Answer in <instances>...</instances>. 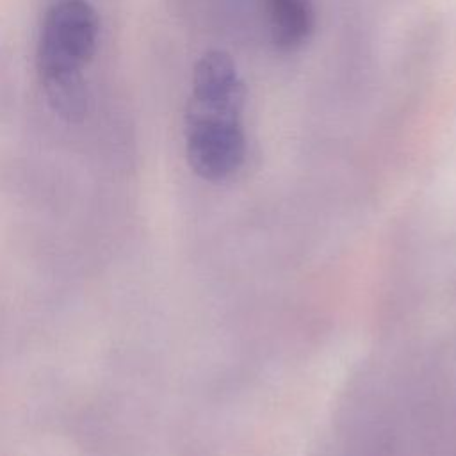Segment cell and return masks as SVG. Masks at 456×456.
I'll return each instance as SVG.
<instances>
[{"mask_svg": "<svg viewBox=\"0 0 456 456\" xmlns=\"http://www.w3.org/2000/svg\"><path fill=\"white\" fill-rule=\"evenodd\" d=\"M242 107L244 84L232 57L221 50L207 52L194 66L185 112V153L198 176L219 182L242 166Z\"/></svg>", "mask_w": 456, "mask_h": 456, "instance_id": "1", "label": "cell"}, {"mask_svg": "<svg viewBox=\"0 0 456 456\" xmlns=\"http://www.w3.org/2000/svg\"><path fill=\"white\" fill-rule=\"evenodd\" d=\"M271 43L283 52L299 48L314 28L312 0H260Z\"/></svg>", "mask_w": 456, "mask_h": 456, "instance_id": "3", "label": "cell"}, {"mask_svg": "<svg viewBox=\"0 0 456 456\" xmlns=\"http://www.w3.org/2000/svg\"><path fill=\"white\" fill-rule=\"evenodd\" d=\"M100 18L87 0H57L43 18L36 68L41 84L61 114L84 110L82 69L93 61L98 46Z\"/></svg>", "mask_w": 456, "mask_h": 456, "instance_id": "2", "label": "cell"}]
</instances>
